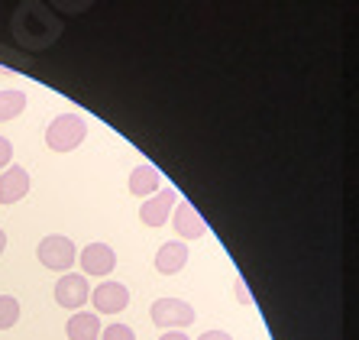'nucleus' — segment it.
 Masks as SVG:
<instances>
[{
	"instance_id": "obj_1",
	"label": "nucleus",
	"mask_w": 359,
	"mask_h": 340,
	"mask_svg": "<svg viewBox=\"0 0 359 340\" xmlns=\"http://www.w3.org/2000/svg\"><path fill=\"white\" fill-rule=\"evenodd\" d=\"M10 26H13L17 42L29 52L49 49L62 33V20L55 17L49 7H42V4H23V7L13 13V23Z\"/></svg>"
},
{
	"instance_id": "obj_2",
	"label": "nucleus",
	"mask_w": 359,
	"mask_h": 340,
	"mask_svg": "<svg viewBox=\"0 0 359 340\" xmlns=\"http://www.w3.org/2000/svg\"><path fill=\"white\" fill-rule=\"evenodd\" d=\"M84 136H88V120H84L81 114H72V110H68V114H59L49 126H46V146H49L52 152L78 150L84 143Z\"/></svg>"
},
{
	"instance_id": "obj_3",
	"label": "nucleus",
	"mask_w": 359,
	"mask_h": 340,
	"mask_svg": "<svg viewBox=\"0 0 359 340\" xmlns=\"http://www.w3.org/2000/svg\"><path fill=\"white\" fill-rule=\"evenodd\" d=\"M36 256L39 263L49 269V273H62L65 275L78 259V247L68 240L65 233H49V237H42L39 247H36Z\"/></svg>"
},
{
	"instance_id": "obj_4",
	"label": "nucleus",
	"mask_w": 359,
	"mask_h": 340,
	"mask_svg": "<svg viewBox=\"0 0 359 340\" xmlns=\"http://www.w3.org/2000/svg\"><path fill=\"white\" fill-rule=\"evenodd\" d=\"M149 318L159 331H184L194 324V308L184 299H156L149 308Z\"/></svg>"
},
{
	"instance_id": "obj_5",
	"label": "nucleus",
	"mask_w": 359,
	"mask_h": 340,
	"mask_svg": "<svg viewBox=\"0 0 359 340\" xmlns=\"http://www.w3.org/2000/svg\"><path fill=\"white\" fill-rule=\"evenodd\" d=\"M55 305L65 308V311H81L88 301H91V285H88V275L81 273H65L55 279Z\"/></svg>"
},
{
	"instance_id": "obj_6",
	"label": "nucleus",
	"mask_w": 359,
	"mask_h": 340,
	"mask_svg": "<svg viewBox=\"0 0 359 340\" xmlns=\"http://www.w3.org/2000/svg\"><path fill=\"white\" fill-rule=\"evenodd\" d=\"M175 204H178V191L172 188V185H162L152 198H146L140 204V221L146 227H165L168 221H172V211H175Z\"/></svg>"
},
{
	"instance_id": "obj_7",
	"label": "nucleus",
	"mask_w": 359,
	"mask_h": 340,
	"mask_svg": "<svg viewBox=\"0 0 359 340\" xmlns=\"http://www.w3.org/2000/svg\"><path fill=\"white\" fill-rule=\"evenodd\" d=\"M78 263H81V275H88V279H107L117 266V253L110 243H88L78 253Z\"/></svg>"
},
{
	"instance_id": "obj_8",
	"label": "nucleus",
	"mask_w": 359,
	"mask_h": 340,
	"mask_svg": "<svg viewBox=\"0 0 359 340\" xmlns=\"http://www.w3.org/2000/svg\"><path fill=\"white\" fill-rule=\"evenodd\" d=\"M91 305L97 315H120V311L130 308V289L123 282L104 279L97 289H91Z\"/></svg>"
},
{
	"instance_id": "obj_9",
	"label": "nucleus",
	"mask_w": 359,
	"mask_h": 340,
	"mask_svg": "<svg viewBox=\"0 0 359 340\" xmlns=\"http://www.w3.org/2000/svg\"><path fill=\"white\" fill-rule=\"evenodd\" d=\"M172 230L178 233V240L188 243V240H201L204 237V230H208V224H204V217L194 211L191 201H178L175 211H172Z\"/></svg>"
},
{
	"instance_id": "obj_10",
	"label": "nucleus",
	"mask_w": 359,
	"mask_h": 340,
	"mask_svg": "<svg viewBox=\"0 0 359 340\" xmlns=\"http://www.w3.org/2000/svg\"><path fill=\"white\" fill-rule=\"evenodd\" d=\"M33 188V178L23 166H10L0 172V204H17L29 195Z\"/></svg>"
},
{
	"instance_id": "obj_11",
	"label": "nucleus",
	"mask_w": 359,
	"mask_h": 340,
	"mask_svg": "<svg viewBox=\"0 0 359 340\" xmlns=\"http://www.w3.org/2000/svg\"><path fill=\"white\" fill-rule=\"evenodd\" d=\"M188 243H182V240H168V243H162L159 247V253H156V273H162V275H178L188 266Z\"/></svg>"
},
{
	"instance_id": "obj_12",
	"label": "nucleus",
	"mask_w": 359,
	"mask_h": 340,
	"mask_svg": "<svg viewBox=\"0 0 359 340\" xmlns=\"http://www.w3.org/2000/svg\"><path fill=\"white\" fill-rule=\"evenodd\" d=\"M65 334L68 340H100V334H104V324H100V315L97 311H72V318H68L65 324Z\"/></svg>"
},
{
	"instance_id": "obj_13",
	"label": "nucleus",
	"mask_w": 359,
	"mask_h": 340,
	"mask_svg": "<svg viewBox=\"0 0 359 340\" xmlns=\"http://www.w3.org/2000/svg\"><path fill=\"white\" fill-rule=\"evenodd\" d=\"M126 185H130V195H136V198H152L162 188V172L156 166H149V162H140L130 172V182Z\"/></svg>"
},
{
	"instance_id": "obj_14",
	"label": "nucleus",
	"mask_w": 359,
	"mask_h": 340,
	"mask_svg": "<svg viewBox=\"0 0 359 340\" xmlns=\"http://www.w3.org/2000/svg\"><path fill=\"white\" fill-rule=\"evenodd\" d=\"M26 110V94L23 91H0V124H7V120H17L20 114Z\"/></svg>"
},
{
	"instance_id": "obj_15",
	"label": "nucleus",
	"mask_w": 359,
	"mask_h": 340,
	"mask_svg": "<svg viewBox=\"0 0 359 340\" xmlns=\"http://www.w3.org/2000/svg\"><path fill=\"white\" fill-rule=\"evenodd\" d=\"M20 321V301L13 295H0V331H10Z\"/></svg>"
},
{
	"instance_id": "obj_16",
	"label": "nucleus",
	"mask_w": 359,
	"mask_h": 340,
	"mask_svg": "<svg viewBox=\"0 0 359 340\" xmlns=\"http://www.w3.org/2000/svg\"><path fill=\"white\" fill-rule=\"evenodd\" d=\"M100 340H136V331L130 327V324H120V321H114V324H107L104 327V334H100Z\"/></svg>"
},
{
	"instance_id": "obj_17",
	"label": "nucleus",
	"mask_w": 359,
	"mask_h": 340,
	"mask_svg": "<svg viewBox=\"0 0 359 340\" xmlns=\"http://www.w3.org/2000/svg\"><path fill=\"white\" fill-rule=\"evenodd\" d=\"M13 166V143L7 136H0V172Z\"/></svg>"
},
{
	"instance_id": "obj_18",
	"label": "nucleus",
	"mask_w": 359,
	"mask_h": 340,
	"mask_svg": "<svg viewBox=\"0 0 359 340\" xmlns=\"http://www.w3.org/2000/svg\"><path fill=\"white\" fill-rule=\"evenodd\" d=\"M198 340H233V337H230L226 331H204Z\"/></svg>"
},
{
	"instance_id": "obj_19",
	"label": "nucleus",
	"mask_w": 359,
	"mask_h": 340,
	"mask_svg": "<svg viewBox=\"0 0 359 340\" xmlns=\"http://www.w3.org/2000/svg\"><path fill=\"white\" fill-rule=\"evenodd\" d=\"M159 340H188V334H184V331H165Z\"/></svg>"
},
{
	"instance_id": "obj_20",
	"label": "nucleus",
	"mask_w": 359,
	"mask_h": 340,
	"mask_svg": "<svg viewBox=\"0 0 359 340\" xmlns=\"http://www.w3.org/2000/svg\"><path fill=\"white\" fill-rule=\"evenodd\" d=\"M4 249H7V230L0 227V256H4Z\"/></svg>"
}]
</instances>
